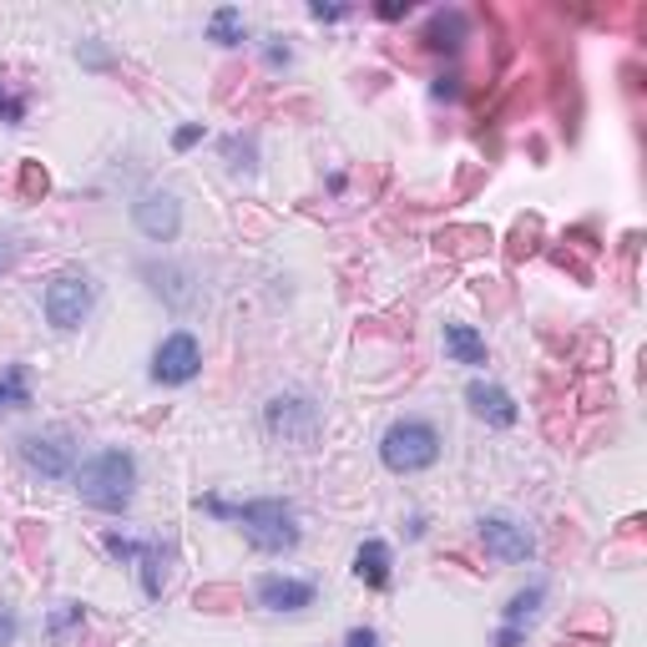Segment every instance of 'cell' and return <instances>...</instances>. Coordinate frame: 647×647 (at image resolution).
I'll list each match as a JSON object with an SVG mask.
<instances>
[{"mask_svg": "<svg viewBox=\"0 0 647 647\" xmlns=\"http://www.w3.org/2000/svg\"><path fill=\"white\" fill-rule=\"evenodd\" d=\"M354 576H359L365 587H375V592L390 587V576H395V557H390V546H384L380 536L359 542V551H354Z\"/></svg>", "mask_w": 647, "mask_h": 647, "instance_id": "14", "label": "cell"}, {"mask_svg": "<svg viewBox=\"0 0 647 647\" xmlns=\"http://www.w3.org/2000/svg\"><path fill=\"white\" fill-rule=\"evenodd\" d=\"M496 647H527V627H500Z\"/></svg>", "mask_w": 647, "mask_h": 647, "instance_id": "33", "label": "cell"}, {"mask_svg": "<svg viewBox=\"0 0 647 647\" xmlns=\"http://www.w3.org/2000/svg\"><path fill=\"white\" fill-rule=\"evenodd\" d=\"M198 142H203V122H188V127H177V132H173V148L177 152L198 148Z\"/></svg>", "mask_w": 647, "mask_h": 647, "instance_id": "28", "label": "cell"}, {"mask_svg": "<svg viewBox=\"0 0 647 647\" xmlns=\"http://www.w3.org/2000/svg\"><path fill=\"white\" fill-rule=\"evenodd\" d=\"M81 618H87V612H81V602H66V607H56V612H51V618H46V637H66V633H76V627H81Z\"/></svg>", "mask_w": 647, "mask_h": 647, "instance_id": "25", "label": "cell"}, {"mask_svg": "<svg viewBox=\"0 0 647 647\" xmlns=\"http://www.w3.org/2000/svg\"><path fill=\"white\" fill-rule=\"evenodd\" d=\"M491 228H475V223H451V228H441L435 233V249L445 253V258H475V253H491Z\"/></svg>", "mask_w": 647, "mask_h": 647, "instance_id": "15", "label": "cell"}, {"mask_svg": "<svg viewBox=\"0 0 647 647\" xmlns=\"http://www.w3.org/2000/svg\"><path fill=\"white\" fill-rule=\"evenodd\" d=\"M102 546H106V551H112L117 561H137V557H142V542H132V536H122V531H106Z\"/></svg>", "mask_w": 647, "mask_h": 647, "instance_id": "27", "label": "cell"}, {"mask_svg": "<svg viewBox=\"0 0 647 647\" xmlns=\"http://www.w3.org/2000/svg\"><path fill=\"white\" fill-rule=\"evenodd\" d=\"M15 264V249H11V243H5V238H0V274H5V268H11Z\"/></svg>", "mask_w": 647, "mask_h": 647, "instance_id": "36", "label": "cell"}, {"mask_svg": "<svg viewBox=\"0 0 647 647\" xmlns=\"http://www.w3.org/2000/svg\"><path fill=\"white\" fill-rule=\"evenodd\" d=\"M167 561H173V546L142 542V557H137V567H142V592H148L152 602L167 592Z\"/></svg>", "mask_w": 647, "mask_h": 647, "instance_id": "17", "label": "cell"}, {"mask_svg": "<svg viewBox=\"0 0 647 647\" xmlns=\"http://www.w3.org/2000/svg\"><path fill=\"white\" fill-rule=\"evenodd\" d=\"M466 36H471V21L460 11H435L426 21V30H420L426 51H441V56H456L460 46H466Z\"/></svg>", "mask_w": 647, "mask_h": 647, "instance_id": "13", "label": "cell"}, {"mask_svg": "<svg viewBox=\"0 0 647 647\" xmlns=\"http://www.w3.org/2000/svg\"><path fill=\"white\" fill-rule=\"evenodd\" d=\"M0 122H11V127H21V122H26V97H21V91H11L5 81H0Z\"/></svg>", "mask_w": 647, "mask_h": 647, "instance_id": "26", "label": "cell"}, {"mask_svg": "<svg viewBox=\"0 0 647 647\" xmlns=\"http://www.w3.org/2000/svg\"><path fill=\"white\" fill-rule=\"evenodd\" d=\"M192 607H198V612H238V607H243V592L228 587V582H213V587H198Z\"/></svg>", "mask_w": 647, "mask_h": 647, "instance_id": "20", "label": "cell"}, {"mask_svg": "<svg viewBox=\"0 0 647 647\" xmlns=\"http://www.w3.org/2000/svg\"><path fill=\"white\" fill-rule=\"evenodd\" d=\"M536 249H542V218L531 213V218H521V223H516L511 249H506V253H511L516 264H521V258H531V253H536Z\"/></svg>", "mask_w": 647, "mask_h": 647, "instance_id": "23", "label": "cell"}, {"mask_svg": "<svg viewBox=\"0 0 647 647\" xmlns=\"http://www.w3.org/2000/svg\"><path fill=\"white\" fill-rule=\"evenodd\" d=\"M223 157H228V167H233V173H253V167H258V148H253V137H223Z\"/></svg>", "mask_w": 647, "mask_h": 647, "instance_id": "24", "label": "cell"}, {"mask_svg": "<svg viewBox=\"0 0 647 647\" xmlns=\"http://www.w3.org/2000/svg\"><path fill=\"white\" fill-rule=\"evenodd\" d=\"M264 56H268V66H289V61H294V46H283L279 36H268V41H264Z\"/></svg>", "mask_w": 647, "mask_h": 647, "instance_id": "29", "label": "cell"}, {"mask_svg": "<svg viewBox=\"0 0 647 647\" xmlns=\"http://www.w3.org/2000/svg\"><path fill=\"white\" fill-rule=\"evenodd\" d=\"M466 405H471V410L481 415L485 426H496V430H511L516 420H521L516 399L506 395L500 384H491V380H471V384H466Z\"/></svg>", "mask_w": 647, "mask_h": 647, "instance_id": "11", "label": "cell"}, {"mask_svg": "<svg viewBox=\"0 0 647 647\" xmlns=\"http://www.w3.org/2000/svg\"><path fill=\"white\" fill-rule=\"evenodd\" d=\"M203 375V350H198V339L188 334V329H177V334H167L157 344V354H152V380L157 384H192Z\"/></svg>", "mask_w": 647, "mask_h": 647, "instance_id": "8", "label": "cell"}, {"mask_svg": "<svg viewBox=\"0 0 647 647\" xmlns=\"http://www.w3.org/2000/svg\"><path fill=\"white\" fill-rule=\"evenodd\" d=\"M375 15L380 21H399V15H410V0H384V5H375Z\"/></svg>", "mask_w": 647, "mask_h": 647, "instance_id": "32", "label": "cell"}, {"mask_svg": "<svg viewBox=\"0 0 647 647\" xmlns=\"http://www.w3.org/2000/svg\"><path fill=\"white\" fill-rule=\"evenodd\" d=\"M475 536H481L485 557L506 561V567H521V561L536 557V536H531L521 521H511V516H481V521H475Z\"/></svg>", "mask_w": 647, "mask_h": 647, "instance_id": "6", "label": "cell"}, {"mask_svg": "<svg viewBox=\"0 0 647 647\" xmlns=\"http://www.w3.org/2000/svg\"><path fill=\"white\" fill-rule=\"evenodd\" d=\"M132 223L148 243H173L182 233V203H177L173 192H148V198L132 203Z\"/></svg>", "mask_w": 647, "mask_h": 647, "instance_id": "9", "label": "cell"}, {"mask_svg": "<svg viewBox=\"0 0 647 647\" xmlns=\"http://www.w3.org/2000/svg\"><path fill=\"white\" fill-rule=\"evenodd\" d=\"M350 11H354V5H324V0H314V5H309L314 21H344Z\"/></svg>", "mask_w": 647, "mask_h": 647, "instance_id": "31", "label": "cell"}, {"mask_svg": "<svg viewBox=\"0 0 647 647\" xmlns=\"http://www.w3.org/2000/svg\"><path fill=\"white\" fill-rule=\"evenodd\" d=\"M76 496L87 500L91 511L122 516L137 496V460L132 451H97V456L76 471Z\"/></svg>", "mask_w": 647, "mask_h": 647, "instance_id": "2", "label": "cell"}, {"mask_svg": "<svg viewBox=\"0 0 647 647\" xmlns=\"http://www.w3.org/2000/svg\"><path fill=\"white\" fill-rule=\"evenodd\" d=\"M445 354H451L456 365H485V339L475 334L471 324L445 319Z\"/></svg>", "mask_w": 647, "mask_h": 647, "instance_id": "16", "label": "cell"}, {"mask_svg": "<svg viewBox=\"0 0 647 647\" xmlns=\"http://www.w3.org/2000/svg\"><path fill=\"white\" fill-rule=\"evenodd\" d=\"M198 506H203L207 516L238 521L243 536H249V546L264 551V557H279V551H294L299 546L294 506L279 496H258V500H243V506H233V500H223V496H198Z\"/></svg>", "mask_w": 647, "mask_h": 647, "instance_id": "1", "label": "cell"}, {"mask_svg": "<svg viewBox=\"0 0 647 647\" xmlns=\"http://www.w3.org/2000/svg\"><path fill=\"white\" fill-rule=\"evenodd\" d=\"M344 647H380V637H375V627H354V633L344 637Z\"/></svg>", "mask_w": 647, "mask_h": 647, "instance_id": "34", "label": "cell"}, {"mask_svg": "<svg viewBox=\"0 0 647 647\" xmlns=\"http://www.w3.org/2000/svg\"><path fill=\"white\" fill-rule=\"evenodd\" d=\"M258 607H268V612H304V607H314V582H304V576H279L268 572L258 576Z\"/></svg>", "mask_w": 647, "mask_h": 647, "instance_id": "10", "label": "cell"}, {"mask_svg": "<svg viewBox=\"0 0 647 647\" xmlns=\"http://www.w3.org/2000/svg\"><path fill=\"white\" fill-rule=\"evenodd\" d=\"M435 97H460V76H441V81H435Z\"/></svg>", "mask_w": 647, "mask_h": 647, "instance_id": "35", "label": "cell"}, {"mask_svg": "<svg viewBox=\"0 0 647 647\" xmlns=\"http://www.w3.org/2000/svg\"><path fill=\"white\" fill-rule=\"evenodd\" d=\"M30 405V375L26 365H11L0 375V410H26Z\"/></svg>", "mask_w": 647, "mask_h": 647, "instance_id": "19", "label": "cell"}, {"mask_svg": "<svg viewBox=\"0 0 647 647\" xmlns=\"http://www.w3.org/2000/svg\"><path fill=\"white\" fill-rule=\"evenodd\" d=\"M243 36H249V26H243V11H233V5H218V11H213V21H207V41L243 46Z\"/></svg>", "mask_w": 647, "mask_h": 647, "instance_id": "18", "label": "cell"}, {"mask_svg": "<svg viewBox=\"0 0 647 647\" xmlns=\"http://www.w3.org/2000/svg\"><path fill=\"white\" fill-rule=\"evenodd\" d=\"M91 299H97V289H91L87 274L51 279V289H46V319H51V329H81V319L91 314Z\"/></svg>", "mask_w": 647, "mask_h": 647, "instance_id": "7", "label": "cell"}, {"mask_svg": "<svg viewBox=\"0 0 647 647\" xmlns=\"http://www.w3.org/2000/svg\"><path fill=\"white\" fill-rule=\"evenodd\" d=\"M21 460H26V471L46 475V481H66L76 471V441L66 430H36V435H21Z\"/></svg>", "mask_w": 647, "mask_h": 647, "instance_id": "5", "label": "cell"}, {"mask_svg": "<svg viewBox=\"0 0 647 647\" xmlns=\"http://www.w3.org/2000/svg\"><path fill=\"white\" fill-rule=\"evenodd\" d=\"M142 279H152V294H157L167 309H192V304H198V289H192V274H188V268L142 264Z\"/></svg>", "mask_w": 647, "mask_h": 647, "instance_id": "12", "label": "cell"}, {"mask_svg": "<svg viewBox=\"0 0 647 647\" xmlns=\"http://www.w3.org/2000/svg\"><path fill=\"white\" fill-rule=\"evenodd\" d=\"M264 426L274 441L294 445V451H314V445H319V430H324V415L309 395H274L264 410Z\"/></svg>", "mask_w": 647, "mask_h": 647, "instance_id": "4", "label": "cell"}, {"mask_svg": "<svg viewBox=\"0 0 647 647\" xmlns=\"http://www.w3.org/2000/svg\"><path fill=\"white\" fill-rule=\"evenodd\" d=\"M15 188H21V198H26V203H41L46 192H51V177H46V167L41 162H21V173H15Z\"/></svg>", "mask_w": 647, "mask_h": 647, "instance_id": "22", "label": "cell"}, {"mask_svg": "<svg viewBox=\"0 0 647 647\" xmlns=\"http://www.w3.org/2000/svg\"><path fill=\"white\" fill-rule=\"evenodd\" d=\"M561 647H597V643H582V637H572V643H561Z\"/></svg>", "mask_w": 647, "mask_h": 647, "instance_id": "37", "label": "cell"}, {"mask_svg": "<svg viewBox=\"0 0 647 647\" xmlns=\"http://www.w3.org/2000/svg\"><path fill=\"white\" fill-rule=\"evenodd\" d=\"M15 637H21V622H15L11 607H0V647H11Z\"/></svg>", "mask_w": 647, "mask_h": 647, "instance_id": "30", "label": "cell"}, {"mask_svg": "<svg viewBox=\"0 0 647 647\" xmlns=\"http://www.w3.org/2000/svg\"><path fill=\"white\" fill-rule=\"evenodd\" d=\"M441 445H445L441 430L430 426V420L405 415V420H395L380 435V460H384V471H395V475H420L441 460Z\"/></svg>", "mask_w": 647, "mask_h": 647, "instance_id": "3", "label": "cell"}, {"mask_svg": "<svg viewBox=\"0 0 647 647\" xmlns=\"http://www.w3.org/2000/svg\"><path fill=\"white\" fill-rule=\"evenodd\" d=\"M542 597H546V587H527V592H516L511 602L500 607V618H506V627H527L536 612H542Z\"/></svg>", "mask_w": 647, "mask_h": 647, "instance_id": "21", "label": "cell"}]
</instances>
